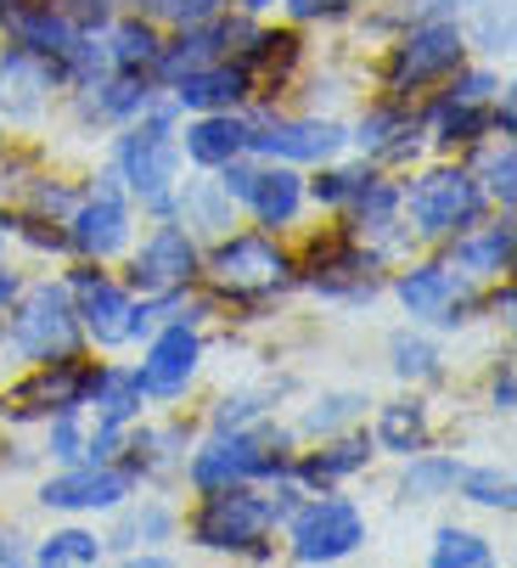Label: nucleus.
Segmentation results:
<instances>
[{"mask_svg":"<svg viewBox=\"0 0 517 568\" xmlns=\"http://www.w3.org/2000/svg\"><path fill=\"white\" fill-rule=\"evenodd\" d=\"M484 130V113L473 108V102H445V113H439V141H473Z\"/></svg>","mask_w":517,"mask_h":568,"instance_id":"obj_37","label":"nucleus"},{"mask_svg":"<svg viewBox=\"0 0 517 568\" xmlns=\"http://www.w3.org/2000/svg\"><path fill=\"white\" fill-rule=\"evenodd\" d=\"M135 108H146V85L141 79H113V85H97V97H91V113H102V119H119V113H135Z\"/></svg>","mask_w":517,"mask_h":568,"instance_id":"obj_30","label":"nucleus"},{"mask_svg":"<svg viewBox=\"0 0 517 568\" xmlns=\"http://www.w3.org/2000/svg\"><path fill=\"white\" fill-rule=\"evenodd\" d=\"M51 450H57V456H79V434H73V423H68V405H62V417H57V428H51Z\"/></svg>","mask_w":517,"mask_h":568,"instance_id":"obj_43","label":"nucleus"},{"mask_svg":"<svg viewBox=\"0 0 517 568\" xmlns=\"http://www.w3.org/2000/svg\"><path fill=\"white\" fill-rule=\"evenodd\" d=\"M192 271H197V254H192L186 231H175V225H158V231L146 236V248L135 254V282H141L146 293L181 287Z\"/></svg>","mask_w":517,"mask_h":568,"instance_id":"obj_8","label":"nucleus"},{"mask_svg":"<svg viewBox=\"0 0 517 568\" xmlns=\"http://www.w3.org/2000/svg\"><path fill=\"white\" fill-rule=\"evenodd\" d=\"M119 496H130V473L124 467H91V473H62L45 484V507H113Z\"/></svg>","mask_w":517,"mask_h":568,"instance_id":"obj_15","label":"nucleus"},{"mask_svg":"<svg viewBox=\"0 0 517 568\" xmlns=\"http://www.w3.org/2000/svg\"><path fill=\"white\" fill-rule=\"evenodd\" d=\"M282 276H287V260L265 236H231L214 254V282L225 293H271V287H282Z\"/></svg>","mask_w":517,"mask_h":568,"instance_id":"obj_6","label":"nucleus"},{"mask_svg":"<svg viewBox=\"0 0 517 568\" xmlns=\"http://www.w3.org/2000/svg\"><path fill=\"white\" fill-rule=\"evenodd\" d=\"M12 29H18V45H23V51H40V57H68V51L79 45L73 23H68L62 12H51V7H40V12H18Z\"/></svg>","mask_w":517,"mask_h":568,"instance_id":"obj_20","label":"nucleus"},{"mask_svg":"<svg viewBox=\"0 0 517 568\" xmlns=\"http://www.w3.org/2000/svg\"><path fill=\"white\" fill-rule=\"evenodd\" d=\"M197 355H203V349H197V338H192L186 327H169V333L152 344V355L141 361V377H135V383H141L146 394H181L186 377L197 372Z\"/></svg>","mask_w":517,"mask_h":568,"instance_id":"obj_13","label":"nucleus"},{"mask_svg":"<svg viewBox=\"0 0 517 568\" xmlns=\"http://www.w3.org/2000/svg\"><path fill=\"white\" fill-rule=\"evenodd\" d=\"M473 214H478V186L462 170H434L410 192V220L422 236H450V231L473 225Z\"/></svg>","mask_w":517,"mask_h":568,"instance_id":"obj_4","label":"nucleus"},{"mask_svg":"<svg viewBox=\"0 0 517 568\" xmlns=\"http://www.w3.org/2000/svg\"><path fill=\"white\" fill-rule=\"evenodd\" d=\"M366 540V524L349 501H315L293 518V551L304 562H332L343 551H355Z\"/></svg>","mask_w":517,"mask_h":568,"instance_id":"obj_5","label":"nucleus"},{"mask_svg":"<svg viewBox=\"0 0 517 568\" xmlns=\"http://www.w3.org/2000/svg\"><path fill=\"white\" fill-rule=\"evenodd\" d=\"M511 260V225H489L484 236H473V242H462L456 248V265L462 271H500Z\"/></svg>","mask_w":517,"mask_h":568,"instance_id":"obj_24","label":"nucleus"},{"mask_svg":"<svg viewBox=\"0 0 517 568\" xmlns=\"http://www.w3.org/2000/svg\"><path fill=\"white\" fill-rule=\"evenodd\" d=\"M434 562L439 568H484L489 562V546L467 529H439V546H434Z\"/></svg>","mask_w":517,"mask_h":568,"instance_id":"obj_29","label":"nucleus"},{"mask_svg":"<svg viewBox=\"0 0 517 568\" xmlns=\"http://www.w3.org/2000/svg\"><path fill=\"white\" fill-rule=\"evenodd\" d=\"M456 62H462V34H456V23H427V29H416V34L399 45L388 79H394L399 91H410V85H427V79L450 73Z\"/></svg>","mask_w":517,"mask_h":568,"instance_id":"obj_7","label":"nucleus"},{"mask_svg":"<svg viewBox=\"0 0 517 568\" xmlns=\"http://www.w3.org/2000/svg\"><path fill=\"white\" fill-rule=\"evenodd\" d=\"M97 535H84V529H62L40 546V562H97Z\"/></svg>","mask_w":517,"mask_h":568,"instance_id":"obj_34","label":"nucleus"},{"mask_svg":"<svg viewBox=\"0 0 517 568\" xmlns=\"http://www.w3.org/2000/svg\"><path fill=\"white\" fill-rule=\"evenodd\" d=\"M12 349L29 361H68L73 349V310L62 287H34L23 298V310L12 315Z\"/></svg>","mask_w":517,"mask_h":568,"instance_id":"obj_1","label":"nucleus"},{"mask_svg":"<svg viewBox=\"0 0 517 568\" xmlns=\"http://www.w3.org/2000/svg\"><path fill=\"white\" fill-rule=\"evenodd\" d=\"M97 394H102V423H108V428H119V423L135 412L141 383H135V377H97Z\"/></svg>","mask_w":517,"mask_h":568,"instance_id":"obj_32","label":"nucleus"},{"mask_svg":"<svg viewBox=\"0 0 517 568\" xmlns=\"http://www.w3.org/2000/svg\"><path fill=\"white\" fill-rule=\"evenodd\" d=\"M220 186L247 197L258 209V220H271V225H287L298 214V175L293 170H231Z\"/></svg>","mask_w":517,"mask_h":568,"instance_id":"obj_11","label":"nucleus"},{"mask_svg":"<svg viewBox=\"0 0 517 568\" xmlns=\"http://www.w3.org/2000/svg\"><path fill=\"white\" fill-rule=\"evenodd\" d=\"M265 445H271V439H258V434H231V439H214L209 450H197V462H192V478L203 484V490H220V484H236V478H247V473H258V467H271Z\"/></svg>","mask_w":517,"mask_h":568,"instance_id":"obj_10","label":"nucleus"},{"mask_svg":"<svg viewBox=\"0 0 517 568\" xmlns=\"http://www.w3.org/2000/svg\"><path fill=\"white\" fill-rule=\"evenodd\" d=\"M79 315L97 333V344H124L135 333V304L102 276H79Z\"/></svg>","mask_w":517,"mask_h":568,"instance_id":"obj_14","label":"nucleus"},{"mask_svg":"<svg viewBox=\"0 0 517 568\" xmlns=\"http://www.w3.org/2000/svg\"><path fill=\"white\" fill-rule=\"evenodd\" d=\"M271 518H276V507H265L258 496L231 490V484H220V496H209V501H203V513H197L192 535H197L203 546H214V551H247L258 535L271 529Z\"/></svg>","mask_w":517,"mask_h":568,"instance_id":"obj_3","label":"nucleus"},{"mask_svg":"<svg viewBox=\"0 0 517 568\" xmlns=\"http://www.w3.org/2000/svg\"><path fill=\"white\" fill-rule=\"evenodd\" d=\"M377 439H383L388 450H422V445H427L422 405H388V412L377 417Z\"/></svg>","mask_w":517,"mask_h":568,"instance_id":"obj_23","label":"nucleus"},{"mask_svg":"<svg viewBox=\"0 0 517 568\" xmlns=\"http://www.w3.org/2000/svg\"><path fill=\"white\" fill-rule=\"evenodd\" d=\"M293 62H298V40H293V34H253V45H247V68H258L265 79H282Z\"/></svg>","mask_w":517,"mask_h":568,"instance_id":"obj_25","label":"nucleus"},{"mask_svg":"<svg viewBox=\"0 0 517 568\" xmlns=\"http://www.w3.org/2000/svg\"><path fill=\"white\" fill-rule=\"evenodd\" d=\"M361 405H366L361 394H326V399L315 405V412L304 417V428H310V434H326V428H343V423H355V417H361Z\"/></svg>","mask_w":517,"mask_h":568,"instance_id":"obj_35","label":"nucleus"},{"mask_svg":"<svg viewBox=\"0 0 517 568\" xmlns=\"http://www.w3.org/2000/svg\"><path fill=\"white\" fill-rule=\"evenodd\" d=\"M484 91H495V85H489V73H467L462 85L450 91V102H484Z\"/></svg>","mask_w":517,"mask_h":568,"instance_id":"obj_44","label":"nucleus"},{"mask_svg":"<svg viewBox=\"0 0 517 568\" xmlns=\"http://www.w3.org/2000/svg\"><path fill=\"white\" fill-rule=\"evenodd\" d=\"M152 12L175 18V23H203V18L220 12V0H152Z\"/></svg>","mask_w":517,"mask_h":568,"instance_id":"obj_39","label":"nucleus"},{"mask_svg":"<svg viewBox=\"0 0 517 568\" xmlns=\"http://www.w3.org/2000/svg\"><path fill=\"white\" fill-rule=\"evenodd\" d=\"M361 181H366L361 170H337V175H321V181H315V197H321V203H343V197H355V186H361Z\"/></svg>","mask_w":517,"mask_h":568,"instance_id":"obj_40","label":"nucleus"},{"mask_svg":"<svg viewBox=\"0 0 517 568\" xmlns=\"http://www.w3.org/2000/svg\"><path fill=\"white\" fill-rule=\"evenodd\" d=\"M399 298H405V310L410 315H434V321H445V327H456V282H450V271H439V265H422V271H410L405 282H399Z\"/></svg>","mask_w":517,"mask_h":568,"instance_id":"obj_18","label":"nucleus"},{"mask_svg":"<svg viewBox=\"0 0 517 568\" xmlns=\"http://www.w3.org/2000/svg\"><path fill=\"white\" fill-rule=\"evenodd\" d=\"M310 265H315L310 276H315L321 293H349V298H361V293L377 287V260L361 254V248H343V242H326V248H315Z\"/></svg>","mask_w":517,"mask_h":568,"instance_id":"obj_17","label":"nucleus"},{"mask_svg":"<svg viewBox=\"0 0 517 568\" xmlns=\"http://www.w3.org/2000/svg\"><path fill=\"white\" fill-rule=\"evenodd\" d=\"M456 484L484 507H511V478H500V473H462Z\"/></svg>","mask_w":517,"mask_h":568,"instance_id":"obj_38","label":"nucleus"},{"mask_svg":"<svg viewBox=\"0 0 517 568\" xmlns=\"http://www.w3.org/2000/svg\"><path fill=\"white\" fill-rule=\"evenodd\" d=\"M186 214H192L203 231H225V225H231V192H225L220 181H197V186L186 192Z\"/></svg>","mask_w":517,"mask_h":568,"instance_id":"obj_27","label":"nucleus"},{"mask_svg":"<svg viewBox=\"0 0 517 568\" xmlns=\"http://www.w3.org/2000/svg\"><path fill=\"white\" fill-rule=\"evenodd\" d=\"M287 7H293V18H337L349 0H287Z\"/></svg>","mask_w":517,"mask_h":568,"instance_id":"obj_42","label":"nucleus"},{"mask_svg":"<svg viewBox=\"0 0 517 568\" xmlns=\"http://www.w3.org/2000/svg\"><path fill=\"white\" fill-rule=\"evenodd\" d=\"M45 91H51V68H40L34 51H12L0 62V108H7V119H34L45 108Z\"/></svg>","mask_w":517,"mask_h":568,"instance_id":"obj_16","label":"nucleus"},{"mask_svg":"<svg viewBox=\"0 0 517 568\" xmlns=\"http://www.w3.org/2000/svg\"><path fill=\"white\" fill-rule=\"evenodd\" d=\"M366 445L361 439H343V445H332V450H321V456H310L304 462V478L310 484H326V478H343V473H355V467H366Z\"/></svg>","mask_w":517,"mask_h":568,"instance_id":"obj_26","label":"nucleus"},{"mask_svg":"<svg viewBox=\"0 0 517 568\" xmlns=\"http://www.w3.org/2000/svg\"><path fill=\"white\" fill-rule=\"evenodd\" d=\"M511 170H517L511 152H495V158H489V192H495L500 203H511V192H517V186H511Z\"/></svg>","mask_w":517,"mask_h":568,"instance_id":"obj_41","label":"nucleus"},{"mask_svg":"<svg viewBox=\"0 0 517 568\" xmlns=\"http://www.w3.org/2000/svg\"><path fill=\"white\" fill-rule=\"evenodd\" d=\"M0 18H7V0H0Z\"/></svg>","mask_w":517,"mask_h":568,"instance_id":"obj_48","label":"nucleus"},{"mask_svg":"<svg viewBox=\"0 0 517 568\" xmlns=\"http://www.w3.org/2000/svg\"><path fill=\"white\" fill-rule=\"evenodd\" d=\"M242 34H253V29H242V23H220V29H203V34H186L175 51H163L158 62H163V73L169 79H186V73H197L225 40H242Z\"/></svg>","mask_w":517,"mask_h":568,"instance_id":"obj_22","label":"nucleus"},{"mask_svg":"<svg viewBox=\"0 0 517 568\" xmlns=\"http://www.w3.org/2000/svg\"><path fill=\"white\" fill-rule=\"evenodd\" d=\"M394 135H410V119H405V113H372V119L361 124V146H366V152H394V158H405L410 146L394 141Z\"/></svg>","mask_w":517,"mask_h":568,"instance_id":"obj_31","label":"nucleus"},{"mask_svg":"<svg viewBox=\"0 0 517 568\" xmlns=\"http://www.w3.org/2000/svg\"><path fill=\"white\" fill-rule=\"evenodd\" d=\"M124 236H130V214H124V203L113 197V186H102L91 203H84V209L73 214V231H68V242H73L79 254H91V260L119 254Z\"/></svg>","mask_w":517,"mask_h":568,"instance_id":"obj_9","label":"nucleus"},{"mask_svg":"<svg viewBox=\"0 0 517 568\" xmlns=\"http://www.w3.org/2000/svg\"><path fill=\"white\" fill-rule=\"evenodd\" d=\"M242 7H247V12H258V7H276V0H242Z\"/></svg>","mask_w":517,"mask_h":568,"instance_id":"obj_46","label":"nucleus"},{"mask_svg":"<svg viewBox=\"0 0 517 568\" xmlns=\"http://www.w3.org/2000/svg\"><path fill=\"white\" fill-rule=\"evenodd\" d=\"M247 146V124H236L231 113H214V119H197L186 130V152L192 164H231V158Z\"/></svg>","mask_w":517,"mask_h":568,"instance_id":"obj_19","label":"nucleus"},{"mask_svg":"<svg viewBox=\"0 0 517 568\" xmlns=\"http://www.w3.org/2000/svg\"><path fill=\"white\" fill-rule=\"evenodd\" d=\"M119 170H124V181L135 186L141 203L169 209V181H175V135H169L163 119H146L135 135H124Z\"/></svg>","mask_w":517,"mask_h":568,"instance_id":"obj_2","label":"nucleus"},{"mask_svg":"<svg viewBox=\"0 0 517 568\" xmlns=\"http://www.w3.org/2000/svg\"><path fill=\"white\" fill-rule=\"evenodd\" d=\"M242 91H247V68H197L181 79L186 108H231Z\"/></svg>","mask_w":517,"mask_h":568,"instance_id":"obj_21","label":"nucleus"},{"mask_svg":"<svg viewBox=\"0 0 517 568\" xmlns=\"http://www.w3.org/2000/svg\"><path fill=\"white\" fill-rule=\"evenodd\" d=\"M394 372H399V377H434V372H439L434 344H422V338H394Z\"/></svg>","mask_w":517,"mask_h":568,"instance_id":"obj_36","label":"nucleus"},{"mask_svg":"<svg viewBox=\"0 0 517 568\" xmlns=\"http://www.w3.org/2000/svg\"><path fill=\"white\" fill-rule=\"evenodd\" d=\"M152 57H158V40H152L146 23H119V29H113V62H119V68H141V62H152Z\"/></svg>","mask_w":517,"mask_h":568,"instance_id":"obj_33","label":"nucleus"},{"mask_svg":"<svg viewBox=\"0 0 517 568\" xmlns=\"http://www.w3.org/2000/svg\"><path fill=\"white\" fill-rule=\"evenodd\" d=\"M247 146L258 152H276V158H298V164H321L343 146V130L326 119H298V124H271V130H247Z\"/></svg>","mask_w":517,"mask_h":568,"instance_id":"obj_12","label":"nucleus"},{"mask_svg":"<svg viewBox=\"0 0 517 568\" xmlns=\"http://www.w3.org/2000/svg\"><path fill=\"white\" fill-rule=\"evenodd\" d=\"M495 405H500V412L511 405V372H500V377H495Z\"/></svg>","mask_w":517,"mask_h":568,"instance_id":"obj_45","label":"nucleus"},{"mask_svg":"<svg viewBox=\"0 0 517 568\" xmlns=\"http://www.w3.org/2000/svg\"><path fill=\"white\" fill-rule=\"evenodd\" d=\"M456 478H462V467H456V462H445V456H427V462L405 467V496L427 501V496H439V490H450Z\"/></svg>","mask_w":517,"mask_h":568,"instance_id":"obj_28","label":"nucleus"},{"mask_svg":"<svg viewBox=\"0 0 517 568\" xmlns=\"http://www.w3.org/2000/svg\"><path fill=\"white\" fill-rule=\"evenodd\" d=\"M0 562H12V546L7 540H0Z\"/></svg>","mask_w":517,"mask_h":568,"instance_id":"obj_47","label":"nucleus"}]
</instances>
